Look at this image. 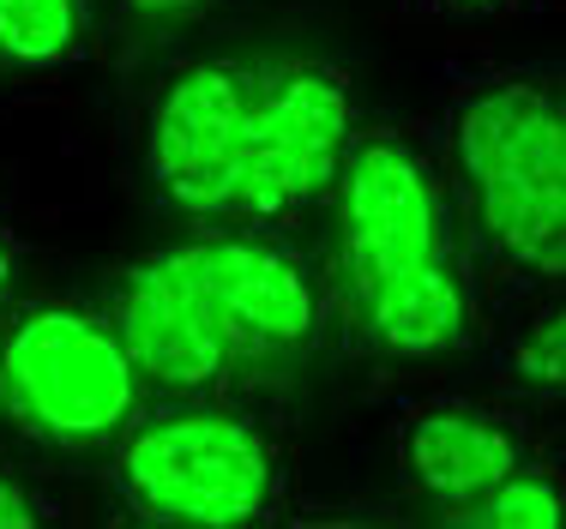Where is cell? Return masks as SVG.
Masks as SVG:
<instances>
[{"label":"cell","instance_id":"obj_1","mask_svg":"<svg viewBox=\"0 0 566 529\" xmlns=\"http://www.w3.org/2000/svg\"><path fill=\"white\" fill-rule=\"evenodd\" d=\"M319 211L326 343L374 368H440L489 343V289L422 127L361 120Z\"/></svg>","mask_w":566,"mask_h":529},{"label":"cell","instance_id":"obj_2","mask_svg":"<svg viewBox=\"0 0 566 529\" xmlns=\"http://www.w3.org/2000/svg\"><path fill=\"white\" fill-rule=\"evenodd\" d=\"M97 301L151 398L253 391V379L326 343L319 265L290 229L193 223L115 265Z\"/></svg>","mask_w":566,"mask_h":529},{"label":"cell","instance_id":"obj_3","mask_svg":"<svg viewBox=\"0 0 566 529\" xmlns=\"http://www.w3.org/2000/svg\"><path fill=\"white\" fill-rule=\"evenodd\" d=\"M440 181L489 301H524L566 277V85L560 66H476L440 91Z\"/></svg>","mask_w":566,"mask_h":529},{"label":"cell","instance_id":"obj_4","mask_svg":"<svg viewBox=\"0 0 566 529\" xmlns=\"http://www.w3.org/2000/svg\"><path fill=\"white\" fill-rule=\"evenodd\" d=\"M103 464L115 511L145 529H265L290 523V433L248 391L151 398Z\"/></svg>","mask_w":566,"mask_h":529},{"label":"cell","instance_id":"obj_5","mask_svg":"<svg viewBox=\"0 0 566 529\" xmlns=\"http://www.w3.org/2000/svg\"><path fill=\"white\" fill-rule=\"evenodd\" d=\"M145 403L151 385L97 295H19L0 314V422L24 445L97 464Z\"/></svg>","mask_w":566,"mask_h":529},{"label":"cell","instance_id":"obj_6","mask_svg":"<svg viewBox=\"0 0 566 529\" xmlns=\"http://www.w3.org/2000/svg\"><path fill=\"white\" fill-rule=\"evenodd\" d=\"M356 127H361V91L349 78V66L326 61V54L260 61L248 120H241L211 223L295 229L307 211L326 205Z\"/></svg>","mask_w":566,"mask_h":529},{"label":"cell","instance_id":"obj_7","mask_svg":"<svg viewBox=\"0 0 566 529\" xmlns=\"http://www.w3.org/2000/svg\"><path fill=\"white\" fill-rule=\"evenodd\" d=\"M260 61L241 54H187L139 103V181L157 211L211 223L229 181L241 120H248Z\"/></svg>","mask_w":566,"mask_h":529},{"label":"cell","instance_id":"obj_8","mask_svg":"<svg viewBox=\"0 0 566 529\" xmlns=\"http://www.w3.org/2000/svg\"><path fill=\"white\" fill-rule=\"evenodd\" d=\"M543 422L536 410L501 398V391H428L398 403L392 415V469L410 499H422L434 518L476 499L512 469L536 464Z\"/></svg>","mask_w":566,"mask_h":529},{"label":"cell","instance_id":"obj_9","mask_svg":"<svg viewBox=\"0 0 566 529\" xmlns=\"http://www.w3.org/2000/svg\"><path fill=\"white\" fill-rule=\"evenodd\" d=\"M524 314L506 325V337L494 343V391L524 410H555L566 391V314L560 289L524 295Z\"/></svg>","mask_w":566,"mask_h":529},{"label":"cell","instance_id":"obj_10","mask_svg":"<svg viewBox=\"0 0 566 529\" xmlns=\"http://www.w3.org/2000/svg\"><path fill=\"white\" fill-rule=\"evenodd\" d=\"M97 0H0V73H66L91 54Z\"/></svg>","mask_w":566,"mask_h":529},{"label":"cell","instance_id":"obj_11","mask_svg":"<svg viewBox=\"0 0 566 529\" xmlns=\"http://www.w3.org/2000/svg\"><path fill=\"white\" fill-rule=\"evenodd\" d=\"M566 518V469L536 457V464L512 469L494 487H482L476 499L452 506L440 523L452 529H555Z\"/></svg>","mask_w":566,"mask_h":529},{"label":"cell","instance_id":"obj_12","mask_svg":"<svg viewBox=\"0 0 566 529\" xmlns=\"http://www.w3.org/2000/svg\"><path fill=\"white\" fill-rule=\"evenodd\" d=\"M61 518H66L61 499L24 464L0 457V529H43V523H61Z\"/></svg>","mask_w":566,"mask_h":529},{"label":"cell","instance_id":"obj_13","mask_svg":"<svg viewBox=\"0 0 566 529\" xmlns=\"http://www.w3.org/2000/svg\"><path fill=\"white\" fill-rule=\"evenodd\" d=\"M536 0H403V12L416 19H440V24H482V19H518Z\"/></svg>","mask_w":566,"mask_h":529},{"label":"cell","instance_id":"obj_14","mask_svg":"<svg viewBox=\"0 0 566 529\" xmlns=\"http://www.w3.org/2000/svg\"><path fill=\"white\" fill-rule=\"evenodd\" d=\"M24 277H31V241H24V229L0 205V314L24 295Z\"/></svg>","mask_w":566,"mask_h":529},{"label":"cell","instance_id":"obj_15","mask_svg":"<svg viewBox=\"0 0 566 529\" xmlns=\"http://www.w3.org/2000/svg\"><path fill=\"white\" fill-rule=\"evenodd\" d=\"M115 19L133 24V31H151V24H175V19H193V12L218 7V0H109Z\"/></svg>","mask_w":566,"mask_h":529}]
</instances>
